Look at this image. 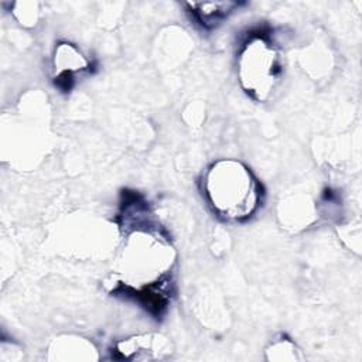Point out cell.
<instances>
[{"instance_id": "cell-1", "label": "cell", "mask_w": 362, "mask_h": 362, "mask_svg": "<svg viewBox=\"0 0 362 362\" xmlns=\"http://www.w3.org/2000/svg\"><path fill=\"white\" fill-rule=\"evenodd\" d=\"M175 263L170 242L150 228H136L124 239L112 270L115 291L144 300L160 308L167 301Z\"/></svg>"}, {"instance_id": "cell-2", "label": "cell", "mask_w": 362, "mask_h": 362, "mask_svg": "<svg viewBox=\"0 0 362 362\" xmlns=\"http://www.w3.org/2000/svg\"><path fill=\"white\" fill-rule=\"evenodd\" d=\"M204 194L214 212L228 221L247 219L260 201L259 184L252 171L243 163L226 158L208 168Z\"/></svg>"}, {"instance_id": "cell-6", "label": "cell", "mask_w": 362, "mask_h": 362, "mask_svg": "<svg viewBox=\"0 0 362 362\" xmlns=\"http://www.w3.org/2000/svg\"><path fill=\"white\" fill-rule=\"evenodd\" d=\"M192 17L205 28H211L232 14L239 3L236 1H192L185 4Z\"/></svg>"}, {"instance_id": "cell-5", "label": "cell", "mask_w": 362, "mask_h": 362, "mask_svg": "<svg viewBox=\"0 0 362 362\" xmlns=\"http://www.w3.org/2000/svg\"><path fill=\"white\" fill-rule=\"evenodd\" d=\"M115 351L124 359H151L167 354L170 344L161 335H139L119 341Z\"/></svg>"}, {"instance_id": "cell-4", "label": "cell", "mask_w": 362, "mask_h": 362, "mask_svg": "<svg viewBox=\"0 0 362 362\" xmlns=\"http://www.w3.org/2000/svg\"><path fill=\"white\" fill-rule=\"evenodd\" d=\"M54 81L68 90L74 83L89 69V61L72 44L62 42L57 47L54 54Z\"/></svg>"}, {"instance_id": "cell-3", "label": "cell", "mask_w": 362, "mask_h": 362, "mask_svg": "<svg viewBox=\"0 0 362 362\" xmlns=\"http://www.w3.org/2000/svg\"><path fill=\"white\" fill-rule=\"evenodd\" d=\"M238 78L243 90L255 100H269L283 78L279 49L266 37L252 35L240 48Z\"/></svg>"}]
</instances>
